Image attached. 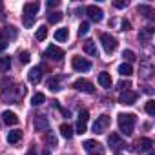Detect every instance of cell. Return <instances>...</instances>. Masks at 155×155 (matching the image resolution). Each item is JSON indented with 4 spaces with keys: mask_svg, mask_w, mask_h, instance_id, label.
<instances>
[{
    "mask_svg": "<svg viewBox=\"0 0 155 155\" xmlns=\"http://www.w3.org/2000/svg\"><path fill=\"white\" fill-rule=\"evenodd\" d=\"M135 122H137V117L133 113H120L117 119V124L122 135H131L135 130Z\"/></svg>",
    "mask_w": 155,
    "mask_h": 155,
    "instance_id": "cell-1",
    "label": "cell"
},
{
    "mask_svg": "<svg viewBox=\"0 0 155 155\" xmlns=\"http://www.w3.org/2000/svg\"><path fill=\"white\" fill-rule=\"evenodd\" d=\"M38 9H40V4L38 2H28L24 4V9H22V22L26 28H31L33 22H35V17L38 15Z\"/></svg>",
    "mask_w": 155,
    "mask_h": 155,
    "instance_id": "cell-2",
    "label": "cell"
},
{
    "mask_svg": "<svg viewBox=\"0 0 155 155\" xmlns=\"http://www.w3.org/2000/svg\"><path fill=\"white\" fill-rule=\"evenodd\" d=\"M101 44H102V48H104V51H106L108 55H111V53L117 49V38H113V37L108 35V33H102V35H101Z\"/></svg>",
    "mask_w": 155,
    "mask_h": 155,
    "instance_id": "cell-3",
    "label": "cell"
},
{
    "mask_svg": "<svg viewBox=\"0 0 155 155\" xmlns=\"http://www.w3.org/2000/svg\"><path fill=\"white\" fill-rule=\"evenodd\" d=\"M71 66L75 71H79V73H84V71H90L91 69V62L82 58V57H73L71 58Z\"/></svg>",
    "mask_w": 155,
    "mask_h": 155,
    "instance_id": "cell-4",
    "label": "cell"
},
{
    "mask_svg": "<svg viewBox=\"0 0 155 155\" xmlns=\"http://www.w3.org/2000/svg\"><path fill=\"white\" fill-rule=\"evenodd\" d=\"M88 120H90V113H88V110H81L79 111V120H77V128H75V131L77 133H86V128H88Z\"/></svg>",
    "mask_w": 155,
    "mask_h": 155,
    "instance_id": "cell-5",
    "label": "cell"
},
{
    "mask_svg": "<svg viewBox=\"0 0 155 155\" xmlns=\"http://www.w3.org/2000/svg\"><path fill=\"white\" fill-rule=\"evenodd\" d=\"M110 117L104 113V115H101V117H97V120H95V124H93V133H104L106 130H108V126H110Z\"/></svg>",
    "mask_w": 155,
    "mask_h": 155,
    "instance_id": "cell-6",
    "label": "cell"
},
{
    "mask_svg": "<svg viewBox=\"0 0 155 155\" xmlns=\"http://www.w3.org/2000/svg\"><path fill=\"white\" fill-rule=\"evenodd\" d=\"M73 88H75L77 91H84V93H93V91H95L93 84H91L90 81H86V79H77V81L73 82Z\"/></svg>",
    "mask_w": 155,
    "mask_h": 155,
    "instance_id": "cell-7",
    "label": "cell"
},
{
    "mask_svg": "<svg viewBox=\"0 0 155 155\" xmlns=\"http://www.w3.org/2000/svg\"><path fill=\"white\" fill-rule=\"evenodd\" d=\"M119 102H120V104H124V106H131V104H135V102H137V93H135V91H131V90L120 91V95H119Z\"/></svg>",
    "mask_w": 155,
    "mask_h": 155,
    "instance_id": "cell-8",
    "label": "cell"
},
{
    "mask_svg": "<svg viewBox=\"0 0 155 155\" xmlns=\"http://www.w3.org/2000/svg\"><path fill=\"white\" fill-rule=\"evenodd\" d=\"M86 15H88L93 22H101L102 17H104V11H102L99 6H88V8H86Z\"/></svg>",
    "mask_w": 155,
    "mask_h": 155,
    "instance_id": "cell-9",
    "label": "cell"
},
{
    "mask_svg": "<svg viewBox=\"0 0 155 155\" xmlns=\"http://www.w3.org/2000/svg\"><path fill=\"white\" fill-rule=\"evenodd\" d=\"M44 55H46L48 58H51V60H57V62L64 58V51H62L60 48H57V46H49V48H46Z\"/></svg>",
    "mask_w": 155,
    "mask_h": 155,
    "instance_id": "cell-10",
    "label": "cell"
},
{
    "mask_svg": "<svg viewBox=\"0 0 155 155\" xmlns=\"http://www.w3.org/2000/svg\"><path fill=\"white\" fill-rule=\"evenodd\" d=\"M33 126L37 131H49V120L46 115H37L33 120Z\"/></svg>",
    "mask_w": 155,
    "mask_h": 155,
    "instance_id": "cell-11",
    "label": "cell"
},
{
    "mask_svg": "<svg viewBox=\"0 0 155 155\" xmlns=\"http://www.w3.org/2000/svg\"><path fill=\"white\" fill-rule=\"evenodd\" d=\"M151 146H153V140L148 137H142L135 142V151H151Z\"/></svg>",
    "mask_w": 155,
    "mask_h": 155,
    "instance_id": "cell-12",
    "label": "cell"
},
{
    "mask_svg": "<svg viewBox=\"0 0 155 155\" xmlns=\"http://www.w3.org/2000/svg\"><path fill=\"white\" fill-rule=\"evenodd\" d=\"M28 79H29V82H31V84H38V82H40V79H42V69H40L38 66L31 68V69H29V73H28Z\"/></svg>",
    "mask_w": 155,
    "mask_h": 155,
    "instance_id": "cell-13",
    "label": "cell"
},
{
    "mask_svg": "<svg viewBox=\"0 0 155 155\" xmlns=\"http://www.w3.org/2000/svg\"><path fill=\"white\" fill-rule=\"evenodd\" d=\"M2 119H4V122L8 124V126H15V124H18V117H17V113L15 111H9V110H6L4 113H2Z\"/></svg>",
    "mask_w": 155,
    "mask_h": 155,
    "instance_id": "cell-14",
    "label": "cell"
},
{
    "mask_svg": "<svg viewBox=\"0 0 155 155\" xmlns=\"http://www.w3.org/2000/svg\"><path fill=\"white\" fill-rule=\"evenodd\" d=\"M108 144H110L113 150H120V148H124V142H122V139H120L117 133H111V135L108 137Z\"/></svg>",
    "mask_w": 155,
    "mask_h": 155,
    "instance_id": "cell-15",
    "label": "cell"
},
{
    "mask_svg": "<svg viewBox=\"0 0 155 155\" xmlns=\"http://www.w3.org/2000/svg\"><path fill=\"white\" fill-rule=\"evenodd\" d=\"M84 51H86L90 57H99V49H97V46H95L93 40H86V42H84Z\"/></svg>",
    "mask_w": 155,
    "mask_h": 155,
    "instance_id": "cell-16",
    "label": "cell"
},
{
    "mask_svg": "<svg viewBox=\"0 0 155 155\" xmlns=\"http://www.w3.org/2000/svg\"><path fill=\"white\" fill-rule=\"evenodd\" d=\"M99 84L102 88H111V77H110V73H106V71L99 73Z\"/></svg>",
    "mask_w": 155,
    "mask_h": 155,
    "instance_id": "cell-17",
    "label": "cell"
},
{
    "mask_svg": "<svg viewBox=\"0 0 155 155\" xmlns=\"http://www.w3.org/2000/svg\"><path fill=\"white\" fill-rule=\"evenodd\" d=\"M20 139H22V131L20 130H13V131L8 133V142L9 144H17Z\"/></svg>",
    "mask_w": 155,
    "mask_h": 155,
    "instance_id": "cell-18",
    "label": "cell"
},
{
    "mask_svg": "<svg viewBox=\"0 0 155 155\" xmlns=\"http://www.w3.org/2000/svg\"><path fill=\"white\" fill-rule=\"evenodd\" d=\"M69 38V31L66 29V28H62V29H57L55 31V40H58V42H66Z\"/></svg>",
    "mask_w": 155,
    "mask_h": 155,
    "instance_id": "cell-19",
    "label": "cell"
},
{
    "mask_svg": "<svg viewBox=\"0 0 155 155\" xmlns=\"http://www.w3.org/2000/svg\"><path fill=\"white\" fill-rule=\"evenodd\" d=\"M60 81H62L60 77H53V79L48 81V88H49L51 91H58V90H62V88H60Z\"/></svg>",
    "mask_w": 155,
    "mask_h": 155,
    "instance_id": "cell-20",
    "label": "cell"
},
{
    "mask_svg": "<svg viewBox=\"0 0 155 155\" xmlns=\"http://www.w3.org/2000/svg\"><path fill=\"white\" fill-rule=\"evenodd\" d=\"M119 73L122 75V77H131L133 75V68H131V64H120L119 66Z\"/></svg>",
    "mask_w": 155,
    "mask_h": 155,
    "instance_id": "cell-21",
    "label": "cell"
},
{
    "mask_svg": "<svg viewBox=\"0 0 155 155\" xmlns=\"http://www.w3.org/2000/svg\"><path fill=\"white\" fill-rule=\"evenodd\" d=\"M60 135L64 139H71L73 137V128L69 124H60Z\"/></svg>",
    "mask_w": 155,
    "mask_h": 155,
    "instance_id": "cell-22",
    "label": "cell"
},
{
    "mask_svg": "<svg viewBox=\"0 0 155 155\" xmlns=\"http://www.w3.org/2000/svg\"><path fill=\"white\" fill-rule=\"evenodd\" d=\"M9 68H11V58L9 57H2L0 58V73L9 71Z\"/></svg>",
    "mask_w": 155,
    "mask_h": 155,
    "instance_id": "cell-23",
    "label": "cell"
},
{
    "mask_svg": "<svg viewBox=\"0 0 155 155\" xmlns=\"http://www.w3.org/2000/svg\"><path fill=\"white\" fill-rule=\"evenodd\" d=\"M62 17H64V15H62L60 11H53V13L48 15V22H49V24H58V22L62 20Z\"/></svg>",
    "mask_w": 155,
    "mask_h": 155,
    "instance_id": "cell-24",
    "label": "cell"
},
{
    "mask_svg": "<svg viewBox=\"0 0 155 155\" xmlns=\"http://www.w3.org/2000/svg\"><path fill=\"white\" fill-rule=\"evenodd\" d=\"M82 146H84V150L93 151V150H99V146H101V144H99L97 140H93V139H88V140H84V144H82ZM99 151H101V150H99Z\"/></svg>",
    "mask_w": 155,
    "mask_h": 155,
    "instance_id": "cell-25",
    "label": "cell"
},
{
    "mask_svg": "<svg viewBox=\"0 0 155 155\" xmlns=\"http://www.w3.org/2000/svg\"><path fill=\"white\" fill-rule=\"evenodd\" d=\"M44 101H46V95L40 93V91L31 97V104H33V106H40V104H44Z\"/></svg>",
    "mask_w": 155,
    "mask_h": 155,
    "instance_id": "cell-26",
    "label": "cell"
},
{
    "mask_svg": "<svg viewBox=\"0 0 155 155\" xmlns=\"http://www.w3.org/2000/svg\"><path fill=\"white\" fill-rule=\"evenodd\" d=\"M151 35H153V28H146L144 31H140V33H139V40H142V42H148Z\"/></svg>",
    "mask_w": 155,
    "mask_h": 155,
    "instance_id": "cell-27",
    "label": "cell"
},
{
    "mask_svg": "<svg viewBox=\"0 0 155 155\" xmlns=\"http://www.w3.org/2000/svg\"><path fill=\"white\" fill-rule=\"evenodd\" d=\"M46 37H48V28H46V26H40V28L35 31V38H37V40H44Z\"/></svg>",
    "mask_w": 155,
    "mask_h": 155,
    "instance_id": "cell-28",
    "label": "cell"
},
{
    "mask_svg": "<svg viewBox=\"0 0 155 155\" xmlns=\"http://www.w3.org/2000/svg\"><path fill=\"white\" fill-rule=\"evenodd\" d=\"M137 11H139L140 15H144V17H151V15H153V8H151V6H139Z\"/></svg>",
    "mask_w": 155,
    "mask_h": 155,
    "instance_id": "cell-29",
    "label": "cell"
},
{
    "mask_svg": "<svg viewBox=\"0 0 155 155\" xmlns=\"http://www.w3.org/2000/svg\"><path fill=\"white\" fill-rule=\"evenodd\" d=\"M122 58L126 60V64H130V62L135 60V53H133L131 49H124V51H122Z\"/></svg>",
    "mask_w": 155,
    "mask_h": 155,
    "instance_id": "cell-30",
    "label": "cell"
},
{
    "mask_svg": "<svg viewBox=\"0 0 155 155\" xmlns=\"http://www.w3.org/2000/svg\"><path fill=\"white\" fill-rule=\"evenodd\" d=\"M18 58H20V62H22V64H28V62L31 60V53H29V51H20Z\"/></svg>",
    "mask_w": 155,
    "mask_h": 155,
    "instance_id": "cell-31",
    "label": "cell"
},
{
    "mask_svg": "<svg viewBox=\"0 0 155 155\" xmlns=\"http://www.w3.org/2000/svg\"><path fill=\"white\" fill-rule=\"evenodd\" d=\"M46 142H48L49 148H55V146H57V137H55L53 133H48V135H46Z\"/></svg>",
    "mask_w": 155,
    "mask_h": 155,
    "instance_id": "cell-32",
    "label": "cell"
},
{
    "mask_svg": "<svg viewBox=\"0 0 155 155\" xmlns=\"http://www.w3.org/2000/svg\"><path fill=\"white\" fill-rule=\"evenodd\" d=\"M146 113L151 115V117L155 115V102H153V101H148V102H146Z\"/></svg>",
    "mask_w": 155,
    "mask_h": 155,
    "instance_id": "cell-33",
    "label": "cell"
},
{
    "mask_svg": "<svg viewBox=\"0 0 155 155\" xmlns=\"http://www.w3.org/2000/svg\"><path fill=\"white\" fill-rule=\"evenodd\" d=\"M88 31H90V24H88V22H82V24H81V28H79V35L82 37V35H86Z\"/></svg>",
    "mask_w": 155,
    "mask_h": 155,
    "instance_id": "cell-34",
    "label": "cell"
},
{
    "mask_svg": "<svg viewBox=\"0 0 155 155\" xmlns=\"http://www.w3.org/2000/svg\"><path fill=\"white\" fill-rule=\"evenodd\" d=\"M119 88H120L122 91H126V90L131 88V82H130V81H120V82H119Z\"/></svg>",
    "mask_w": 155,
    "mask_h": 155,
    "instance_id": "cell-35",
    "label": "cell"
},
{
    "mask_svg": "<svg viewBox=\"0 0 155 155\" xmlns=\"http://www.w3.org/2000/svg\"><path fill=\"white\" fill-rule=\"evenodd\" d=\"M113 6H115V8H119V9H122V8H126V6H128V0H115Z\"/></svg>",
    "mask_w": 155,
    "mask_h": 155,
    "instance_id": "cell-36",
    "label": "cell"
},
{
    "mask_svg": "<svg viewBox=\"0 0 155 155\" xmlns=\"http://www.w3.org/2000/svg\"><path fill=\"white\" fill-rule=\"evenodd\" d=\"M120 28H122V31H128V29L131 28V24H130L128 20H122V24H120Z\"/></svg>",
    "mask_w": 155,
    "mask_h": 155,
    "instance_id": "cell-37",
    "label": "cell"
},
{
    "mask_svg": "<svg viewBox=\"0 0 155 155\" xmlns=\"http://www.w3.org/2000/svg\"><path fill=\"white\" fill-rule=\"evenodd\" d=\"M55 6H58L57 0H49V2H48V8H55Z\"/></svg>",
    "mask_w": 155,
    "mask_h": 155,
    "instance_id": "cell-38",
    "label": "cell"
},
{
    "mask_svg": "<svg viewBox=\"0 0 155 155\" xmlns=\"http://www.w3.org/2000/svg\"><path fill=\"white\" fill-rule=\"evenodd\" d=\"M6 48H8V42H6V40H4V42H0V51H4Z\"/></svg>",
    "mask_w": 155,
    "mask_h": 155,
    "instance_id": "cell-39",
    "label": "cell"
},
{
    "mask_svg": "<svg viewBox=\"0 0 155 155\" xmlns=\"http://www.w3.org/2000/svg\"><path fill=\"white\" fill-rule=\"evenodd\" d=\"M26 155H37V151H35V150H33V148H31V150H29V151H28V153H26Z\"/></svg>",
    "mask_w": 155,
    "mask_h": 155,
    "instance_id": "cell-40",
    "label": "cell"
},
{
    "mask_svg": "<svg viewBox=\"0 0 155 155\" xmlns=\"http://www.w3.org/2000/svg\"><path fill=\"white\" fill-rule=\"evenodd\" d=\"M0 42H4V33L0 31Z\"/></svg>",
    "mask_w": 155,
    "mask_h": 155,
    "instance_id": "cell-41",
    "label": "cell"
},
{
    "mask_svg": "<svg viewBox=\"0 0 155 155\" xmlns=\"http://www.w3.org/2000/svg\"><path fill=\"white\" fill-rule=\"evenodd\" d=\"M2 9H4V6H2V2H0V11H2Z\"/></svg>",
    "mask_w": 155,
    "mask_h": 155,
    "instance_id": "cell-42",
    "label": "cell"
},
{
    "mask_svg": "<svg viewBox=\"0 0 155 155\" xmlns=\"http://www.w3.org/2000/svg\"><path fill=\"white\" fill-rule=\"evenodd\" d=\"M148 155H155V153H153V151H148Z\"/></svg>",
    "mask_w": 155,
    "mask_h": 155,
    "instance_id": "cell-43",
    "label": "cell"
}]
</instances>
